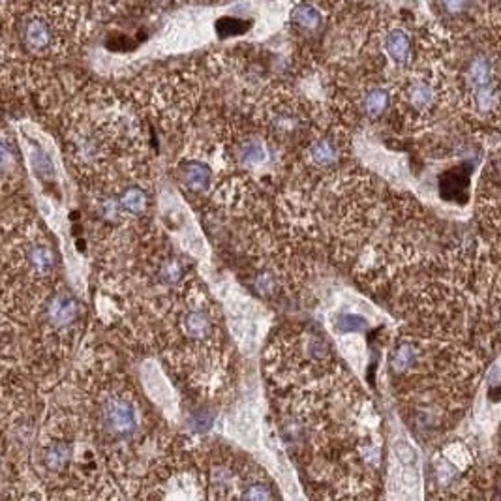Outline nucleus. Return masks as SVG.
<instances>
[{
  "mask_svg": "<svg viewBox=\"0 0 501 501\" xmlns=\"http://www.w3.org/2000/svg\"><path fill=\"white\" fill-rule=\"evenodd\" d=\"M96 427L106 441H132L141 430V407L123 389L107 390L96 402Z\"/></svg>",
  "mask_w": 501,
  "mask_h": 501,
  "instance_id": "1",
  "label": "nucleus"
},
{
  "mask_svg": "<svg viewBox=\"0 0 501 501\" xmlns=\"http://www.w3.org/2000/svg\"><path fill=\"white\" fill-rule=\"evenodd\" d=\"M246 27H248V25H246L244 21H240V19H231V17H224V19H220V21L216 23V30H218L222 36L244 33Z\"/></svg>",
  "mask_w": 501,
  "mask_h": 501,
  "instance_id": "14",
  "label": "nucleus"
},
{
  "mask_svg": "<svg viewBox=\"0 0 501 501\" xmlns=\"http://www.w3.org/2000/svg\"><path fill=\"white\" fill-rule=\"evenodd\" d=\"M156 4H160V6H167V4H171L173 0H154Z\"/></svg>",
  "mask_w": 501,
  "mask_h": 501,
  "instance_id": "17",
  "label": "nucleus"
},
{
  "mask_svg": "<svg viewBox=\"0 0 501 501\" xmlns=\"http://www.w3.org/2000/svg\"><path fill=\"white\" fill-rule=\"evenodd\" d=\"M396 453L400 454L398 458H400L404 464H415V451H413L410 445H404V443H402V445H398V449H396Z\"/></svg>",
  "mask_w": 501,
  "mask_h": 501,
  "instance_id": "16",
  "label": "nucleus"
},
{
  "mask_svg": "<svg viewBox=\"0 0 501 501\" xmlns=\"http://www.w3.org/2000/svg\"><path fill=\"white\" fill-rule=\"evenodd\" d=\"M405 98H407L411 109H415L417 113H424L436 103V91L430 83L419 79L407 86Z\"/></svg>",
  "mask_w": 501,
  "mask_h": 501,
  "instance_id": "8",
  "label": "nucleus"
},
{
  "mask_svg": "<svg viewBox=\"0 0 501 501\" xmlns=\"http://www.w3.org/2000/svg\"><path fill=\"white\" fill-rule=\"evenodd\" d=\"M338 154H340V147L334 137H317L306 149V158L317 169H327V167L334 166Z\"/></svg>",
  "mask_w": 501,
  "mask_h": 501,
  "instance_id": "4",
  "label": "nucleus"
},
{
  "mask_svg": "<svg viewBox=\"0 0 501 501\" xmlns=\"http://www.w3.org/2000/svg\"><path fill=\"white\" fill-rule=\"evenodd\" d=\"M385 51H387L390 59L395 60L396 64H407L411 57V42L407 34L400 30V28L390 30L387 38H385Z\"/></svg>",
  "mask_w": 501,
  "mask_h": 501,
  "instance_id": "9",
  "label": "nucleus"
},
{
  "mask_svg": "<svg viewBox=\"0 0 501 501\" xmlns=\"http://www.w3.org/2000/svg\"><path fill=\"white\" fill-rule=\"evenodd\" d=\"M368 329V321L363 315L357 314H340L334 320V331L338 334H355V332H364Z\"/></svg>",
  "mask_w": 501,
  "mask_h": 501,
  "instance_id": "12",
  "label": "nucleus"
},
{
  "mask_svg": "<svg viewBox=\"0 0 501 501\" xmlns=\"http://www.w3.org/2000/svg\"><path fill=\"white\" fill-rule=\"evenodd\" d=\"M469 0H441V6L443 10L447 11V13H453V16H456V13H462V11L468 8Z\"/></svg>",
  "mask_w": 501,
  "mask_h": 501,
  "instance_id": "15",
  "label": "nucleus"
},
{
  "mask_svg": "<svg viewBox=\"0 0 501 501\" xmlns=\"http://www.w3.org/2000/svg\"><path fill=\"white\" fill-rule=\"evenodd\" d=\"M182 182L192 192H205L213 182V169L205 162H184L182 164Z\"/></svg>",
  "mask_w": 501,
  "mask_h": 501,
  "instance_id": "6",
  "label": "nucleus"
},
{
  "mask_svg": "<svg viewBox=\"0 0 501 501\" xmlns=\"http://www.w3.org/2000/svg\"><path fill=\"white\" fill-rule=\"evenodd\" d=\"M237 160L244 169H256L259 166H265L269 160V149L267 145L263 143L261 139L248 137L237 147Z\"/></svg>",
  "mask_w": 501,
  "mask_h": 501,
  "instance_id": "5",
  "label": "nucleus"
},
{
  "mask_svg": "<svg viewBox=\"0 0 501 501\" xmlns=\"http://www.w3.org/2000/svg\"><path fill=\"white\" fill-rule=\"evenodd\" d=\"M45 315H47L49 327H53L55 331H66L69 327H74V323L77 321L79 304L68 291H57L47 300Z\"/></svg>",
  "mask_w": 501,
  "mask_h": 501,
  "instance_id": "3",
  "label": "nucleus"
},
{
  "mask_svg": "<svg viewBox=\"0 0 501 501\" xmlns=\"http://www.w3.org/2000/svg\"><path fill=\"white\" fill-rule=\"evenodd\" d=\"M389 92L385 91V89H372V91L364 96L363 101V109L364 113H366V117H381V115L389 109Z\"/></svg>",
  "mask_w": 501,
  "mask_h": 501,
  "instance_id": "11",
  "label": "nucleus"
},
{
  "mask_svg": "<svg viewBox=\"0 0 501 501\" xmlns=\"http://www.w3.org/2000/svg\"><path fill=\"white\" fill-rule=\"evenodd\" d=\"M468 81L473 91V101L479 111H494L497 106L496 81H494V69L490 60L485 55L475 57L469 62Z\"/></svg>",
  "mask_w": 501,
  "mask_h": 501,
  "instance_id": "2",
  "label": "nucleus"
},
{
  "mask_svg": "<svg viewBox=\"0 0 501 501\" xmlns=\"http://www.w3.org/2000/svg\"><path fill=\"white\" fill-rule=\"evenodd\" d=\"M23 38H25V43L33 51H45L51 45V42H53L51 28L40 17L28 19L27 25H25V30H23Z\"/></svg>",
  "mask_w": 501,
  "mask_h": 501,
  "instance_id": "7",
  "label": "nucleus"
},
{
  "mask_svg": "<svg viewBox=\"0 0 501 501\" xmlns=\"http://www.w3.org/2000/svg\"><path fill=\"white\" fill-rule=\"evenodd\" d=\"M11 171H16V152L10 139L0 132V181L10 176Z\"/></svg>",
  "mask_w": 501,
  "mask_h": 501,
  "instance_id": "13",
  "label": "nucleus"
},
{
  "mask_svg": "<svg viewBox=\"0 0 501 501\" xmlns=\"http://www.w3.org/2000/svg\"><path fill=\"white\" fill-rule=\"evenodd\" d=\"M291 23L304 33H315L321 27V13L314 6L304 2V4L295 6V10L291 11Z\"/></svg>",
  "mask_w": 501,
  "mask_h": 501,
  "instance_id": "10",
  "label": "nucleus"
}]
</instances>
